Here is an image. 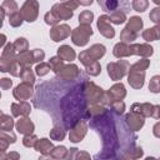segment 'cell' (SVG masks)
Masks as SVG:
<instances>
[{
	"mask_svg": "<svg viewBox=\"0 0 160 160\" xmlns=\"http://www.w3.org/2000/svg\"><path fill=\"white\" fill-rule=\"evenodd\" d=\"M89 104L84 95L82 86H76L72 89L60 102L62 121L66 129H71L78 121L84 119ZM85 120V119H84Z\"/></svg>",
	"mask_w": 160,
	"mask_h": 160,
	"instance_id": "obj_1",
	"label": "cell"
},
{
	"mask_svg": "<svg viewBox=\"0 0 160 160\" xmlns=\"http://www.w3.org/2000/svg\"><path fill=\"white\" fill-rule=\"evenodd\" d=\"M90 126L96 129V131L101 135L102 139V152L95 155L96 159L99 158H115L116 155L114 154L118 148H119V138H118V132L116 129L111 121V116L109 115V112L106 111L105 114L98 116V118H92L90 119Z\"/></svg>",
	"mask_w": 160,
	"mask_h": 160,
	"instance_id": "obj_2",
	"label": "cell"
},
{
	"mask_svg": "<svg viewBox=\"0 0 160 160\" xmlns=\"http://www.w3.org/2000/svg\"><path fill=\"white\" fill-rule=\"evenodd\" d=\"M105 52H106V48L102 44H94L89 49H86L79 54V60L84 66H88L91 62L101 59L105 55Z\"/></svg>",
	"mask_w": 160,
	"mask_h": 160,
	"instance_id": "obj_3",
	"label": "cell"
},
{
	"mask_svg": "<svg viewBox=\"0 0 160 160\" xmlns=\"http://www.w3.org/2000/svg\"><path fill=\"white\" fill-rule=\"evenodd\" d=\"M81 86H82V91H84V95H85L89 105H91V104H101L105 91L100 86H98L92 81H84Z\"/></svg>",
	"mask_w": 160,
	"mask_h": 160,
	"instance_id": "obj_4",
	"label": "cell"
},
{
	"mask_svg": "<svg viewBox=\"0 0 160 160\" xmlns=\"http://www.w3.org/2000/svg\"><path fill=\"white\" fill-rule=\"evenodd\" d=\"M79 2L76 0H65L62 2L55 4L51 8V11L60 19V20H69L72 18L74 10H76Z\"/></svg>",
	"mask_w": 160,
	"mask_h": 160,
	"instance_id": "obj_5",
	"label": "cell"
},
{
	"mask_svg": "<svg viewBox=\"0 0 160 160\" xmlns=\"http://www.w3.org/2000/svg\"><path fill=\"white\" fill-rule=\"evenodd\" d=\"M129 68H130V64L128 60H118L115 62H109L106 66L108 74L110 79L114 81L121 80L129 72Z\"/></svg>",
	"mask_w": 160,
	"mask_h": 160,
	"instance_id": "obj_6",
	"label": "cell"
},
{
	"mask_svg": "<svg viewBox=\"0 0 160 160\" xmlns=\"http://www.w3.org/2000/svg\"><path fill=\"white\" fill-rule=\"evenodd\" d=\"M92 35L91 25H82L80 24L71 31V41L76 46H85L89 42L90 36Z\"/></svg>",
	"mask_w": 160,
	"mask_h": 160,
	"instance_id": "obj_7",
	"label": "cell"
},
{
	"mask_svg": "<svg viewBox=\"0 0 160 160\" xmlns=\"http://www.w3.org/2000/svg\"><path fill=\"white\" fill-rule=\"evenodd\" d=\"M125 96H126V89H125L124 84L122 82H116L108 91H105L101 104L110 106V104L112 101H115V100H122Z\"/></svg>",
	"mask_w": 160,
	"mask_h": 160,
	"instance_id": "obj_8",
	"label": "cell"
},
{
	"mask_svg": "<svg viewBox=\"0 0 160 160\" xmlns=\"http://www.w3.org/2000/svg\"><path fill=\"white\" fill-rule=\"evenodd\" d=\"M20 14L25 21H28V22L35 21L38 19V15H39L38 0H26L20 9Z\"/></svg>",
	"mask_w": 160,
	"mask_h": 160,
	"instance_id": "obj_9",
	"label": "cell"
},
{
	"mask_svg": "<svg viewBox=\"0 0 160 160\" xmlns=\"http://www.w3.org/2000/svg\"><path fill=\"white\" fill-rule=\"evenodd\" d=\"M34 84L31 82H26L22 81L21 84H19L14 90H12V95L16 100L19 101H24V100H29L32 95H34Z\"/></svg>",
	"mask_w": 160,
	"mask_h": 160,
	"instance_id": "obj_10",
	"label": "cell"
},
{
	"mask_svg": "<svg viewBox=\"0 0 160 160\" xmlns=\"http://www.w3.org/2000/svg\"><path fill=\"white\" fill-rule=\"evenodd\" d=\"M88 132V124L84 119H81L80 121H78L71 129H70V132H69V140L71 142H80L85 135Z\"/></svg>",
	"mask_w": 160,
	"mask_h": 160,
	"instance_id": "obj_11",
	"label": "cell"
},
{
	"mask_svg": "<svg viewBox=\"0 0 160 160\" xmlns=\"http://www.w3.org/2000/svg\"><path fill=\"white\" fill-rule=\"evenodd\" d=\"M71 29L68 24H58V25H54L49 32L50 38L52 41L55 42H59V41H62L65 40L66 38H69L71 35Z\"/></svg>",
	"mask_w": 160,
	"mask_h": 160,
	"instance_id": "obj_12",
	"label": "cell"
},
{
	"mask_svg": "<svg viewBox=\"0 0 160 160\" xmlns=\"http://www.w3.org/2000/svg\"><path fill=\"white\" fill-rule=\"evenodd\" d=\"M125 124L131 131H138L144 126L145 116H142L139 112H135V111L130 110V112H128L125 115Z\"/></svg>",
	"mask_w": 160,
	"mask_h": 160,
	"instance_id": "obj_13",
	"label": "cell"
},
{
	"mask_svg": "<svg viewBox=\"0 0 160 160\" xmlns=\"http://www.w3.org/2000/svg\"><path fill=\"white\" fill-rule=\"evenodd\" d=\"M98 29H99V32L106 39H112L115 36V30L111 26V21H110L109 15L104 14V15L99 16V19H98Z\"/></svg>",
	"mask_w": 160,
	"mask_h": 160,
	"instance_id": "obj_14",
	"label": "cell"
},
{
	"mask_svg": "<svg viewBox=\"0 0 160 160\" xmlns=\"http://www.w3.org/2000/svg\"><path fill=\"white\" fill-rule=\"evenodd\" d=\"M56 75L65 81H70V80H75L79 75H80V70L75 64H65L58 72Z\"/></svg>",
	"mask_w": 160,
	"mask_h": 160,
	"instance_id": "obj_15",
	"label": "cell"
},
{
	"mask_svg": "<svg viewBox=\"0 0 160 160\" xmlns=\"http://www.w3.org/2000/svg\"><path fill=\"white\" fill-rule=\"evenodd\" d=\"M145 81V71L142 70H135L129 68V74H128V82L130 84L131 88L134 89H141L144 86Z\"/></svg>",
	"mask_w": 160,
	"mask_h": 160,
	"instance_id": "obj_16",
	"label": "cell"
},
{
	"mask_svg": "<svg viewBox=\"0 0 160 160\" xmlns=\"http://www.w3.org/2000/svg\"><path fill=\"white\" fill-rule=\"evenodd\" d=\"M130 55H138L141 58H149L152 55L154 49L149 44H129Z\"/></svg>",
	"mask_w": 160,
	"mask_h": 160,
	"instance_id": "obj_17",
	"label": "cell"
},
{
	"mask_svg": "<svg viewBox=\"0 0 160 160\" xmlns=\"http://www.w3.org/2000/svg\"><path fill=\"white\" fill-rule=\"evenodd\" d=\"M15 128H16L19 134H22V135L32 134V131L35 129L34 122L28 116H20V119L15 122Z\"/></svg>",
	"mask_w": 160,
	"mask_h": 160,
	"instance_id": "obj_18",
	"label": "cell"
},
{
	"mask_svg": "<svg viewBox=\"0 0 160 160\" xmlns=\"http://www.w3.org/2000/svg\"><path fill=\"white\" fill-rule=\"evenodd\" d=\"M30 111H31V106H30V104L26 100L11 104V112H12V115L15 118L28 116L30 114Z\"/></svg>",
	"mask_w": 160,
	"mask_h": 160,
	"instance_id": "obj_19",
	"label": "cell"
},
{
	"mask_svg": "<svg viewBox=\"0 0 160 160\" xmlns=\"http://www.w3.org/2000/svg\"><path fill=\"white\" fill-rule=\"evenodd\" d=\"M34 149H35L38 152H40L41 155L46 156V155H50L51 150L54 149V145H52V142H51L49 139L42 138V139H38V141H36Z\"/></svg>",
	"mask_w": 160,
	"mask_h": 160,
	"instance_id": "obj_20",
	"label": "cell"
},
{
	"mask_svg": "<svg viewBox=\"0 0 160 160\" xmlns=\"http://www.w3.org/2000/svg\"><path fill=\"white\" fill-rule=\"evenodd\" d=\"M106 111H108V110L105 109V105H102V104H91V105L88 106L84 119H85V120H86V119L90 120V119H92V118H98V116L105 114Z\"/></svg>",
	"mask_w": 160,
	"mask_h": 160,
	"instance_id": "obj_21",
	"label": "cell"
},
{
	"mask_svg": "<svg viewBox=\"0 0 160 160\" xmlns=\"http://www.w3.org/2000/svg\"><path fill=\"white\" fill-rule=\"evenodd\" d=\"M152 108H154V105L150 104V102H141V104L140 102H135V104L131 105V111L139 112L142 116L149 118L152 114Z\"/></svg>",
	"mask_w": 160,
	"mask_h": 160,
	"instance_id": "obj_22",
	"label": "cell"
},
{
	"mask_svg": "<svg viewBox=\"0 0 160 160\" xmlns=\"http://www.w3.org/2000/svg\"><path fill=\"white\" fill-rule=\"evenodd\" d=\"M58 55L64 60V61H72L75 60L76 58V54H75V50L70 46V45H61L59 49H58Z\"/></svg>",
	"mask_w": 160,
	"mask_h": 160,
	"instance_id": "obj_23",
	"label": "cell"
},
{
	"mask_svg": "<svg viewBox=\"0 0 160 160\" xmlns=\"http://www.w3.org/2000/svg\"><path fill=\"white\" fill-rule=\"evenodd\" d=\"M112 54H114V56L118 58V59H122V58H129V56H131V55H130L129 44L122 42V41L118 42V44L114 46Z\"/></svg>",
	"mask_w": 160,
	"mask_h": 160,
	"instance_id": "obj_24",
	"label": "cell"
},
{
	"mask_svg": "<svg viewBox=\"0 0 160 160\" xmlns=\"http://www.w3.org/2000/svg\"><path fill=\"white\" fill-rule=\"evenodd\" d=\"M142 154H144V151L140 146H130L129 149L125 150V152L120 158H122V159H139L142 156Z\"/></svg>",
	"mask_w": 160,
	"mask_h": 160,
	"instance_id": "obj_25",
	"label": "cell"
},
{
	"mask_svg": "<svg viewBox=\"0 0 160 160\" xmlns=\"http://www.w3.org/2000/svg\"><path fill=\"white\" fill-rule=\"evenodd\" d=\"M16 60L19 64H21L22 66H31L34 62V58H32V54L30 50L25 51V52H20L16 55Z\"/></svg>",
	"mask_w": 160,
	"mask_h": 160,
	"instance_id": "obj_26",
	"label": "cell"
},
{
	"mask_svg": "<svg viewBox=\"0 0 160 160\" xmlns=\"http://www.w3.org/2000/svg\"><path fill=\"white\" fill-rule=\"evenodd\" d=\"M138 39V32H135V31H132V30H130V29H128L126 26L121 30V32H120V40L122 41V42H126V44H131L134 40H136Z\"/></svg>",
	"mask_w": 160,
	"mask_h": 160,
	"instance_id": "obj_27",
	"label": "cell"
},
{
	"mask_svg": "<svg viewBox=\"0 0 160 160\" xmlns=\"http://www.w3.org/2000/svg\"><path fill=\"white\" fill-rule=\"evenodd\" d=\"M1 10L5 12V15H11L16 11H19V6L15 0H4L1 4Z\"/></svg>",
	"mask_w": 160,
	"mask_h": 160,
	"instance_id": "obj_28",
	"label": "cell"
},
{
	"mask_svg": "<svg viewBox=\"0 0 160 160\" xmlns=\"http://www.w3.org/2000/svg\"><path fill=\"white\" fill-rule=\"evenodd\" d=\"M142 19L140 16H131L129 20H128V24H126V28L135 31V32H139L141 29H142Z\"/></svg>",
	"mask_w": 160,
	"mask_h": 160,
	"instance_id": "obj_29",
	"label": "cell"
},
{
	"mask_svg": "<svg viewBox=\"0 0 160 160\" xmlns=\"http://www.w3.org/2000/svg\"><path fill=\"white\" fill-rule=\"evenodd\" d=\"M15 126V122H14V119L10 116V115H6V114H1L0 115V129L1 130H12V128Z\"/></svg>",
	"mask_w": 160,
	"mask_h": 160,
	"instance_id": "obj_30",
	"label": "cell"
},
{
	"mask_svg": "<svg viewBox=\"0 0 160 160\" xmlns=\"http://www.w3.org/2000/svg\"><path fill=\"white\" fill-rule=\"evenodd\" d=\"M12 45H14V49H15L16 54L25 52V51L29 50V42H28V40H26L25 38H18V39L12 42Z\"/></svg>",
	"mask_w": 160,
	"mask_h": 160,
	"instance_id": "obj_31",
	"label": "cell"
},
{
	"mask_svg": "<svg viewBox=\"0 0 160 160\" xmlns=\"http://www.w3.org/2000/svg\"><path fill=\"white\" fill-rule=\"evenodd\" d=\"M20 78H21L22 81L34 84L35 82V74H34L31 66H24L22 70H21V72H20Z\"/></svg>",
	"mask_w": 160,
	"mask_h": 160,
	"instance_id": "obj_32",
	"label": "cell"
},
{
	"mask_svg": "<svg viewBox=\"0 0 160 160\" xmlns=\"http://www.w3.org/2000/svg\"><path fill=\"white\" fill-rule=\"evenodd\" d=\"M68 154H69L68 149L65 146L60 145V146H54V149L51 150L49 156L52 159H65V158H68Z\"/></svg>",
	"mask_w": 160,
	"mask_h": 160,
	"instance_id": "obj_33",
	"label": "cell"
},
{
	"mask_svg": "<svg viewBox=\"0 0 160 160\" xmlns=\"http://www.w3.org/2000/svg\"><path fill=\"white\" fill-rule=\"evenodd\" d=\"M109 18H110V21H111L112 24H116V25H120V24H122V22L126 21V15H125V12H122V11H120V10L111 11V14L109 15Z\"/></svg>",
	"mask_w": 160,
	"mask_h": 160,
	"instance_id": "obj_34",
	"label": "cell"
},
{
	"mask_svg": "<svg viewBox=\"0 0 160 160\" xmlns=\"http://www.w3.org/2000/svg\"><path fill=\"white\" fill-rule=\"evenodd\" d=\"M92 20H94V14L90 10H84L79 15V22L82 25H91Z\"/></svg>",
	"mask_w": 160,
	"mask_h": 160,
	"instance_id": "obj_35",
	"label": "cell"
},
{
	"mask_svg": "<svg viewBox=\"0 0 160 160\" xmlns=\"http://www.w3.org/2000/svg\"><path fill=\"white\" fill-rule=\"evenodd\" d=\"M50 138L55 141H61L65 138V130L61 126H54L50 130Z\"/></svg>",
	"mask_w": 160,
	"mask_h": 160,
	"instance_id": "obj_36",
	"label": "cell"
},
{
	"mask_svg": "<svg viewBox=\"0 0 160 160\" xmlns=\"http://www.w3.org/2000/svg\"><path fill=\"white\" fill-rule=\"evenodd\" d=\"M49 64H50V68H51V70L56 74L65 64H64V60L58 55V56H52L50 60H49Z\"/></svg>",
	"mask_w": 160,
	"mask_h": 160,
	"instance_id": "obj_37",
	"label": "cell"
},
{
	"mask_svg": "<svg viewBox=\"0 0 160 160\" xmlns=\"http://www.w3.org/2000/svg\"><path fill=\"white\" fill-rule=\"evenodd\" d=\"M98 2L105 11H115L119 4L118 0H98Z\"/></svg>",
	"mask_w": 160,
	"mask_h": 160,
	"instance_id": "obj_38",
	"label": "cell"
},
{
	"mask_svg": "<svg viewBox=\"0 0 160 160\" xmlns=\"http://www.w3.org/2000/svg\"><path fill=\"white\" fill-rule=\"evenodd\" d=\"M50 70H51L50 64H49V62H44V61H41V62H38V64H36L35 74H36L38 76H45Z\"/></svg>",
	"mask_w": 160,
	"mask_h": 160,
	"instance_id": "obj_39",
	"label": "cell"
},
{
	"mask_svg": "<svg viewBox=\"0 0 160 160\" xmlns=\"http://www.w3.org/2000/svg\"><path fill=\"white\" fill-rule=\"evenodd\" d=\"M22 21H24V19H22V16L20 14V10L14 12V14H11V15H9V24L12 28H19L22 24Z\"/></svg>",
	"mask_w": 160,
	"mask_h": 160,
	"instance_id": "obj_40",
	"label": "cell"
},
{
	"mask_svg": "<svg viewBox=\"0 0 160 160\" xmlns=\"http://www.w3.org/2000/svg\"><path fill=\"white\" fill-rule=\"evenodd\" d=\"M85 69H86V72H88L90 76H98V75L101 72V66H100V62H99V61L91 62L90 65L85 66Z\"/></svg>",
	"mask_w": 160,
	"mask_h": 160,
	"instance_id": "obj_41",
	"label": "cell"
},
{
	"mask_svg": "<svg viewBox=\"0 0 160 160\" xmlns=\"http://www.w3.org/2000/svg\"><path fill=\"white\" fill-rule=\"evenodd\" d=\"M68 158L69 159H90V155L85 151H79L76 148H72V149H70Z\"/></svg>",
	"mask_w": 160,
	"mask_h": 160,
	"instance_id": "obj_42",
	"label": "cell"
},
{
	"mask_svg": "<svg viewBox=\"0 0 160 160\" xmlns=\"http://www.w3.org/2000/svg\"><path fill=\"white\" fill-rule=\"evenodd\" d=\"M131 6H132V9H134L135 11L142 12V11H145V10L148 9V6H149V0H132Z\"/></svg>",
	"mask_w": 160,
	"mask_h": 160,
	"instance_id": "obj_43",
	"label": "cell"
},
{
	"mask_svg": "<svg viewBox=\"0 0 160 160\" xmlns=\"http://www.w3.org/2000/svg\"><path fill=\"white\" fill-rule=\"evenodd\" d=\"M149 90L154 94L160 92V75H154L149 82Z\"/></svg>",
	"mask_w": 160,
	"mask_h": 160,
	"instance_id": "obj_44",
	"label": "cell"
},
{
	"mask_svg": "<svg viewBox=\"0 0 160 160\" xmlns=\"http://www.w3.org/2000/svg\"><path fill=\"white\" fill-rule=\"evenodd\" d=\"M110 109H111L115 114L121 115V114H124V111H125V102H124L122 100H115V101H112V102L110 104Z\"/></svg>",
	"mask_w": 160,
	"mask_h": 160,
	"instance_id": "obj_45",
	"label": "cell"
},
{
	"mask_svg": "<svg viewBox=\"0 0 160 160\" xmlns=\"http://www.w3.org/2000/svg\"><path fill=\"white\" fill-rule=\"evenodd\" d=\"M142 39L148 42L150 41H154V40H158V34H156V30L155 28H150V29H146L142 31Z\"/></svg>",
	"mask_w": 160,
	"mask_h": 160,
	"instance_id": "obj_46",
	"label": "cell"
},
{
	"mask_svg": "<svg viewBox=\"0 0 160 160\" xmlns=\"http://www.w3.org/2000/svg\"><path fill=\"white\" fill-rule=\"evenodd\" d=\"M38 141V136L34 135V134H28V135H24V139H22V145L25 148H34L35 144Z\"/></svg>",
	"mask_w": 160,
	"mask_h": 160,
	"instance_id": "obj_47",
	"label": "cell"
},
{
	"mask_svg": "<svg viewBox=\"0 0 160 160\" xmlns=\"http://www.w3.org/2000/svg\"><path fill=\"white\" fill-rule=\"evenodd\" d=\"M44 20H45V22L48 24V25H51V26H54V25H58L59 24V21H60V19L50 10V11H48L45 15H44Z\"/></svg>",
	"mask_w": 160,
	"mask_h": 160,
	"instance_id": "obj_48",
	"label": "cell"
},
{
	"mask_svg": "<svg viewBox=\"0 0 160 160\" xmlns=\"http://www.w3.org/2000/svg\"><path fill=\"white\" fill-rule=\"evenodd\" d=\"M31 54H32V58H34V62L35 64L41 62L44 60V58H45V52L41 49H34V50H31Z\"/></svg>",
	"mask_w": 160,
	"mask_h": 160,
	"instance_id": "obj_49",
	"label": "cell"
},
{
	"mask_svg": "<svg viewBox=\"0 0 160 160\" xmlns=\"http://www.w3.org/2000/svg\"><path fill=\"white\" fill-rule=\"evenodd\" d=\"M0 136H1V138H4V139H6L10 144H14V142L16 141V135H15L11 130H10V131H8V130H1Z\"/></svg>",
	"mask_w": 160,
	"mask_h": 160,
	"instance_id": "obj_50",
	"label": "cell"
},
{
	"mask_svg": "<svg viewBox=\"0 0 160 160\" xmlns=\"http://www.w3.org/2000/svg\"><path fill=\"white\" fill-rule=\"evenodd\" d=\"M149 18H150V20H151L152 22H155V24H159V22H160V6H156V8H154V9L150 11V14H149Z\"/></svg>",
	"mask_w": 160,
	"mask_h": 160,
	"instance_id": "obj_51",
	"label": "cell"
},
{
	"mask_svg": "<svg viewBox=\"0 0 160 160\" xmlns=\"http://www.w3.org/2000/svg\"><path fill=\"white\" fill-rule=\"evenodd\" d=\"M22 65L21 64H19L18 62V60L11 65V68H10V70H9V72L12 75V76H20V72H21V70H22Z\"/></svg>",
	"mask_w": 160,
	"mask_h": 160,
	"instance_id": "obj_52",
	"label": "cell"
},
{
	"mask_svg": "<svg viewBox=\"0 0 160 160\" xmlns=\"http://www.w3.org/2000/svg\"><path fill=\"white\" fill-rule=\"evenodd\" d=\"M20 159V154H18L16 151H11V152H1L0 154V160H18Z\"/></svg>",
	"mask_w": 160,
	"mask_h": 160,
	"instance_id": "obj_53",
	"label": "cell"
},
{
	"mask_svg": "<svg viewBox=\"0 0 160 160\" xmlns=\"http://www.w3.org/2000/svg\"><path fill=\"white\" fill-rule=\"evenodd\" d=\"M11 85H12V81H11L10 79H8V78H2V79L0 80V86H1L2 90H8V89H10Z\"/></svg>",
	"mask_w": 160,
	"mask_h": 160,
	"instance_id": "obj_54",
	"label": "cell"
},
{
	"mask_svg": "<svg viewBox=\"0 0 160 160\" xmlns=\"http://www.w3.org/2000/svg\"><path fill=\"white\" fill-rule=\"evenodd\" d=\"M9 145H10V142H9L6 139H4V138L0 136V151H1V152H5Z\"/></svg>",
	"mask_w": 160,
	"mask_h": 160,
	"instance_id": "obj_55",
	"label": "cell"
},
{
	"mask_svg": "<svg viewBox=\"0 0 160 160\" xmlns=\"http://www.w3.org/2000/svg\"><path fill=\"white\" fill-rule=\"evenodd\" d=\"M151 118H154V119H160V105H154Z\"/></svg>",
	"mask_w": 160,
	"mask_h": 160,
	"instance_id": "obj_56",
	"label": "cell"
},
{
	"mask_svg": "<svg viewBox=\"0 0 160 160\" xmlns=\"http://www.w3.org/2000/svg\"><path fill=\"white\" fill-rule=\"evenodd\" d=\"M152 134H154V136H156V138L160 139V121H158V122L154 125V128H152Z\"/></svg>",
	"mask_w": 160,
	"mask_h": 160,
	"instance_id": "obj_57",
	"label": "cell"
},
{
	"mask_svg": "<svg viewBox=\"0 0 160 160\" xmlns=\"http://www.w3.org/2000/svg\"><path fill=\"white\" fill-rule=\"evenodd\" d=\"M80 5H82V6H89V5H91L92 4V0H76Z\"/></svg>",
	"mask_w": 160,
	"mask_h": 160,
	"instance_id": "obj_58",
	"label": "cell"
},
{
	"mask_svg": "<svg viewBox=\"0 0 160 160\" xmlns=\"http://www.w3.org/2000/svg\"><path fill=\"white\" fill-rule=\"evenodd\" d=\"M154 28H155L156 34H158V40H160V22H159V24H156Z\"/></svg>",
	"mask_w": 160,
	"mask_h": 160,
	"instance_id": "obj_59",
	"label": "cell"
},
{
	"mask_svg": "<svg viewBox=\"0 0 160 160\" xmlns=\"http://www.w3.org/2000/svg\"><path fill=\"white\" fill-rule=\"evenodd\" d=\"M5 42H6V36L2 34V35H1V48L5 46Z\"/></svg>",
	"mask_w": 160,
	"mask_h": 160,
	"instance_id": "obj_60",
	"label": "cell"
},
{
	"mask_svg": "<svg viewBox=\"0 0 160 160\" xmlns=\"http://www.w3.org/2000/svg\"><path fill=\"white\" fill-rule=\"evenodd\" d=\"M152 1H154V2H155L158 6H160V0H152Z\"/></svg>",
	"mask_w": 160,
	"mask_h": 160,
	"instance_id": "obj_61",
	"label": "cell"
},
{
	"mask_svg": "<svg viewBox=\"0 0 160 160\" xmlns=\"http://www.w3.org/2000/svg\"><path fill=\"white\" fill-rule=\"evenodd\" d=\"M62 1H65V0H62Z\"/></svg>",
	"mask_w": 160,
	"mask_h": 160,
	"instance_id": "obj_62",
	"label": "cell"
}]
</instances>
